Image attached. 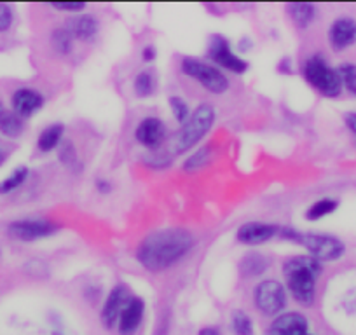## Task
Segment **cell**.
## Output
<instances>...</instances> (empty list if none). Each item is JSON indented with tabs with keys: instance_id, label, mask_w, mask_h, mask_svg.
<instances>
[{
	"instance_id": "1",
	"label": "cell",
	"mask_w": 356,
	"mask_h": 335,
	"mask_svg": "<svg viewBox=\"0 0 356 335\" xmlns=\"http://www.w3.org/2000/svg\"><path fill=\"white\" fill-rule=\"evenodd\" d=\"M196 239L187 229L166 227L154 231L136 248V261L150 272H161L189 254Z\"/></svg>"
},
{
	"instance_id": "2",
	"label": "cell",
	"mask_w": 356,
	"mask_h": 335,
	"mask_svg": "<svg viewBox=\"0 0 356 335\" xmlns=\"http://www.w3.org/2000/svg\"><path fill=\"white\" fill-rule=\"evenodd\" d=\"M321 275V265L316 259L299 255L292 257L283 265V276L286 279V286L290 295L300 306H311L316 295V281Z\"/></svg>"
},
{
	"instance_id": "3",
	"label": "cell",
	"mask_w": 356,
	"mask_h": 335,
	"mask_svg": "<svg viewBox=\"0 0 356 335\" xmlns=\"http://www.w3.org/2000/svg\"><path fill=\"white\" fill-rule=\"evenodd\" d=\"M280 232H282L283 238L302 245L304 248L309 252L311 257L316 259L318 262L337 261V259H341L346 252L344 243L339 238H335V236L316 234V232L300 234V232L292 231V229H282Z\"/></svg>"
},
{
	"instance_id": "4",
	"label": "cell",
	"mask_w": 356,
	"mask_h": 335,
	"mask_svg": "<svg viewBox=\"0 0 356 335\" xmlns=\"http://www.w3.org/2000/svg\"><path fill=\"white\" fill-rule=\"evenodd\" d=\"M215 122V108L211 105L203 104L191 114V117L184 122L180 131L175 136V152L184 154L193 149L204 135L211 129Z\"/></svg>"
},
{
	"instance_id": "5",
	"label": "cell",
	"mask_w": 356,
	"mask_h": 335,
	"mask_svg": "<svg viewBox=\"0 0 356 335\" xmlns=\"http://www.w3.org/2000/svg\"><path fill=\"white\" fill-rule=\"evenodd\" d=\"M302 75L311 86L327 98H337L342 91V81L337 68H332L321 56L307 58Z\"/></svg>"
},
{
	"instance_id": "6",
	"label": "cell",
	"mask_w": 356,
	"mask_h": 335,
	"mask_svg": "<svg viewBox=\"0 0 356 335\" xmlns=\"http://www.w3.org/2000/svg\"><path fill=\"white\" fill-rule=\"evenodd\" d=\"M182 72L187 77L196 79L204 90H208L213 95L224 93L229 88V79L225 77L224 72H220V68L196 60V58H184Z\"/></svg>"
},
{
	"instance_id": "7",
	"label": "cell",
	"mask_w": 356,
	"mask_h": 335,
	"mask_svg": "<svg viewBox=\"0 0 356 335\" xmlns=\"http://www.w3.org/2000/svg\"><path fill=\"white\" fill-rule=\"evenodd\" d=\"M257 309L266 316H280L286 306V292L276 279H264L255 286L253 292Z\"/></svg>"
},
{
	"instance_id": "8",
	"label": "cell",
	"mask_w": 356,
	"mask_h": 335,
	"mask_svg": "<svg viewBox=\"0 0 356 335\" xmlns=\"http://www.w3.org/2000/svg\"><path fill=\"white\" fill-rule=\"evenodd\" d=\"M60 229V225L53 224L49 220H39V218H25V220L11 222L8 227L9 236L16 241L30 243L37 239L53 236Z\"/></svg>"
},
{
	"instance_id": "9",
	"label": "cell",
	"mask_w": 356,
	"mask_h": 335,
	"mask_svg": "<svg viewBox=\"0 0 356 335\" xmlns=\"http://www.w3.org/2000/svg\"><path fill=\"white\" fill-rule=\"evenodd\" d=\"M208 56L215 61L217 65H220L225 70H231L234 74H245L248 63H246L243 58L236 56L231 51L227 39L222 35H213L210 39V46H208Z\"/></svg>"
},
{
	"instance_id": "10",
	"label": "cell",
	"mask_w": 356,
	"mask_h": 335,
	"mask_svg": "<svg viewBox=\"0 0 356 335\" xmlns=\"http://www.w3.org/2000/svg\"><path fill=\"white\" fill-rule=\"evenodd\" d=\"M280 225L276 224H267V222H246L236 232V238L239 243L250 246L262 245L267 243L269 239L275 238L276 234H280Z\"/></svg>"
},
{
	"instance_id": "11",
	"label": "cell",
	"mask_w": 356,
	"mask_h": 335,
	"mask_svg": "<svg viewBox=\"0 0 356 335\" xmlns=\"http://www.w3.org/2000/svg\"><path fill=\"white\" fill-rule=\"evenodd\" d=\"M128 300L129 293L124 285H118L111 290L104 304V309H102V323H104L105 328H114L118 325L119 316H121Z\"/></svg>"
},
{
	"instance_id": "12",
	"label": "cell",
	"mask_w": 356,
	"mask_h": 335,
	"mask_svg": "<svg viewBox=\"0 0 356 335\" xmlns=\"http://www.w3.org/2000/svg\"><path fill=\"white\" fill-rule=\"evenodd\" d=\"M145 314V302L140 297H129L122 309L121 316L118 321V330L121 335H135L143 321Z\"/></svg>"
},
{
	"instance_id": "13",
	"label": "cell",
	"mask_w": 356,
	"mask_h": 335,
	"mask_svg": "<svg viewBox=\"0 0 356 335\" xmlns=\"http://www.w3.org/2000/svg\"><path fill=\"white\" fill-rule=\"evenodd\" d=\"M328 40L335 51H344L356 44V22L353 18H337L328 30Z\"/></svg>"
},
{
	"instance_id": "14",
	"label": "cell",
	"mask_w": 356,
	"mask_h": 335,
	"mask_svg": "<svg viewBox=\"0 0 356 335\" xmlns=\"http://www.w3.org/2000/svg\"><path fill=\"white\" fill-rule=\"evenodd\" d=\"M267 335H311L307 320L299 313H283L276 316Z\"/></svg>"
},
{
	"instance_id": "15",
	"label": "cell",
	"mask_w": 356,
	"mask_h": 335,
	"mask_svg": "<svg viewBox=\"0 0 356 335\" xmlns=\"http://www.w3.org/2000/svg\"><path fill=\"white\" fill-rule=\"evenodd\" d=\"M164 135H166L164 122L157 117H145L138 126H136L135 131L136 142L150 150L157 149V147L163 143Z\"/></svg>"
},
{
	"instance_id": "16",
	"label": "cell",
	"mask_w": 356,
	"mask_h": 335,
	"mask_svg": "<svg viewBox=\"0 0 356 335\" xmlns=\"http://www.w3.org/2000/svg\"><path fill=\"white\" fill-rule=\"evenodd\" d=\"M44 105V97L37 93L35 90H29V88H22V90L15 91L13 95V112L18 114L22 119L32 117L37 111H40Z\"/></svg>"
},
{
	"instance_id": "17",
	"label": "cell",
	"mask_w": 356,
	"mask_h": 335,
	"mask_svg": "<svg viewBox=\"0 0 356 335\" xmlns=\"http://www.w3.org/2000/svg\"><path fill=\"white\" fill-rule=\"evenodd\" d=\"M67 32L70 33L74 39L79 40H91L98 33V19L91 15H82V16H74V18L67 19V25H65Z\"/></svg>"
},
{
	"instance_id": "18",
	"label": "cell",
	"mask_w": 356,
	"mask_h": 335,
	"mask_svg": "<svg viewBox=\"0 0 356 335\" xmlns=\"http://www.w3.org/2000/svg\"><path fill=\"white\" fill-rule=\"evenodd\" d=\"M286 13L299 28H307L316 18V8L309 2H292L286 6Z\"/></svg>"
},
{
	"instance_id": "19",
	"label": "cell",
	"mask_w": 356,
	"mask_h": 335,
	"mask_svg": "<svg viewBox=\"0 0 356 335\" xmlns=\"http://www.w3.org/2000/svg\"><path fill=\"white\" fill-rule=\"evenodd\" d=\"M267 265H269V261H267L266 255L253 252V254H246L241 259V262H239V271H241V275L245 278H257V276L266 272Z\"/></svg>"
},
{
	"instance_id": "20",
	"label": "cell",
	"mask_w": 356,
	"mask_h": 335,
	"mask_svg": "<svg viewBox=\"0 0 356 335\" xmlns=\"http://www.w3.org/2000/svg\"><path fill=\"white\" fill-rule=\"evenodd\" d=\"M65 128L63 124H51L40 133L39 140H37V147L42 152H51L53 149H56L61 142V136H63Z\"/></svg>"
},
{
	"instance_id": "21",
	"label": "cell",
	"mask_w": 356,
	"mask_h": 335,
	"mask_svg": "<svg viewBox=\"0 0 356 335\" xmlns=\"http://www.w3.org/2000/svg\"><path fill=\"white\" fill-rule=\"evenodd\" d=\"M23 129H25L23 119L18 114L9 111L0 112V133L2 135L9 136V138H16V136L22 135Z\"/></svg>"
},
{
	"instance_id": "22",
	"label": "cell",
	"mask_w": 356,
	"mask_h": 335,
	"mask_svg": "<svg viewBox=\"0 0 356 335\" xmlns=\"http://www.w3.org/2000/svg\"><path fill=\"white\" fill-rule=\"evenodd\" d=\"M339 206L337 199H332V197H323V199L316 201L309 210L306 211V218L307 220H320V218L328 217V215L334 213Z\"/></svg>"
},
{
	"instance_id": "23",
	"label": "cell",
	"mask_w": 356,
	"mask_h": 335,
	"mask_svg": "<svg viewBox=\"0 0 356 335\" xmlns=\"http://www.w3.org/2000/svg\"><path fill=\"white\" fill-rule=\"evenodd\" d=\"M133 86H135L136 97L147 98L156 90V77H154V74L150 70H143L135 77Z\"/></svg>"
},
{
	"instance_id": "24",
	"label": "cell",
	"mask_w": 356,
	"mask_h": 335,
	"mask_svg": "<svg viewBox=\"0 0 356 335\" xmlns=\"http://www.w3.org/2000/svg\"><path fill=\"white\" fill-rule=\"evenodd\" d=\"M29 179V168L19 166L16 168L15 172L0 182V194H9L13 190H16L18 187H22L25 183V180Z\"/></svg>"
},
{
	"instance_id": "25",
	"label": "cell",
	"mask_w": 356,
	"mask_h": 335,
	"mask_svg": "<svg viewBox=\"0 0 356 335\" xmlns=\"http://www.w3.org/2000/svg\"><path fill=\"white\" fill-rule=\"evenodd\" d=\"M210 159H211V149L210 147H203V149L194 152L193 156L184 163V170L189 173L200 172V170H203V168L210 163Z\"/></svg>"
},
{
	"instance_id": "26",
	"label": "cell",
	"mask_w": 356,
	"mask_h": 335,
	"mask_svg": "<svg viewBox=\"0 0 356 335\" xmlns=\"http://www.w3.org/2000/svg\"><path fill=\"white\" fill-rule=\"evenodd\" d=\"M231 325L236 335H253L252 318L245 311H234L231 316Z\"/></svg>"
},
{
	"instance_id": "27",
	"label": "cell",
	"mask_w": 356,
	"mask_h": 335,
	"mask_svg": "<svg viewBox=\"0 0 356 335\" xmlns=\"http://www.w3.org/2000/svg\"><path fill=\"white\" fill-rule=\"evenodd\" d=\"M337 72L339 75H341L342 86L348 88L353 95H356V65H341V67L337 68Z\"/></svg>"
},
{
	"instance_id": "28",
	"label": "cell",
	"mask_w": 356,
	"mask_h": 335,
	"mask_svg": "<svg viewBox=\"0 0 356 335\" xmlns=\"http://www.w3.org/2000/svg\"><path fill=\"white\" fill-rule=\"evenodd\" d=\"M72 40L74 37L67 32V28H56L53 33V44L58 53L67 54L72 51Z\"/></svg>"
},
{
	"instance_id": "29",
	"label": "cell",
	"mask_w": 356,
	"mask_h": 335,
	"mask_svg": "<svg viewBox=\"0 0 356 335\" xmlns=\"http://www.w3.org/2000/svg\"><path fill=\"white\" fill-rule=\"evenodd\" d=\"M170 107L171 112H173V117L177 119L178 122H186L187 119L191 117V111H189V105L182 100L180 97H171L170 98Z\"/></svg>"
},
{
	"instance_id": "30",
	"label": "cell",
	"mask_w": 356,
	"mask_h": 335,
	"mask_svg": "<svg viewBox=\"0 0 356 335\" xmlns=\"http://www.w3.org/2000/svg\"><path fill=\"white\" fill-rule=\"evenodd\" d=\"M13 22H15L13 9L8 4H4V2H0V33L8 32L13 26Z\"/></svg>"
},
{
	"instance_id": "31",
	"label": "cell",
	"mask_w": 356,
	"mask_h": 335,
	"mask_svg": "<svg viewBox=\"0 0 356 335\" xmlns=\"http://www.w3.org/2000/svg\"><path fill=\"white\" fill-rule=\"evenodd\" d=\"M53 8L63 13H81L86 8V4L84 2H72V4L67 2V4H53Z\"/></svg>"
},
{
	"instance_id": "32",
	"label": "cell",
	"mask_w": 356,
	"mask_h": 335,
	"mask_svg": "<svg viewBox=\"0 0 356 335\" xmlns=\"http://www.w3.org/2000/svg\"><path fill=\"white\" fill-rule=\"evenodd\" d=\"M346 124L356 135V112H351V114L346 115Z\"/></svg>"
},
{
	"instance_id": "33",
	"label": "cell",
	"mask_w": 356,
	"mask_h": 335,
	"mask_svg": "<svg viewBox=\"0 0 356 335\" xmlns=\"http://www.w3.org/2000/svg\"><path fill=\"white\" fill-rule=\"evenodd\" d=\"M154 58H156V49L154 47H145V51H143V60L145 61H152Z\"/></svg>"
},
{
	"instance_id": "34",
	"label": "cell",
	"mask_w": 356,
	"mask_h": 335,
	"mask_svg": "<svg viewBox=\"0 0 356 335\" xmlns=\"http://www.w3.org/2000/svg\"><path fill=\"white\" fill-rule=\"evenodd\" d=\"M200 335H218V332L215 330V328L207 327V328H203V330L200 332Z\"/></svg>"
},
{
	"instance_id": "35",
	"label": "cell",
	"mask_w": 356,
	"mask_h": 335,
	"mask_svg": "<svg viewBox=\"0 0 356 335\" xmlns=\"http://www.w3.org/2000/svg\"><path fill=\"white\" fill-rule=\"evenodd\" d=\"M4 161V154H2V150H0V163Z\"/></svg>"
},
{
	"instance_id": "36",
	"label": "cell",
	"mask_w": 356,
	"mask_h": 335,
	"mask_svg": "<svg viewBox=\"0 0 356 335\" xmlns=\"http://www.w3.org/2000/svg\"><path fill=\"white\" fill-rule=\"evenodd\" d=\"M2 111H4V107H2V104H0V112H2Z\"/></svg>"
}]
</instances>
